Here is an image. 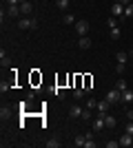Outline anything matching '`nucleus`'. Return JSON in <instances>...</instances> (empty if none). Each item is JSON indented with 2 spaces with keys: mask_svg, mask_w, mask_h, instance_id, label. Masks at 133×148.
I'll return each instance as SVG.
<instances>
[{
  "mask_svg": "<svg viewBox=\"0 0 133 148\" xmlns=\"http://www.w3.org/2000/svg\"><path fill=\"white\" fill-rule=\"evenodd\" d=\"M18 27L20 29H38V20L36 18H29V16H22V18L18 20Z\"/></svg>",
  "mask_w": 133,
  "mask_h": 148,
  "instance_id": "1",
  "label": "nucleus"
},
{
  "mask_svg": "<svg viewBox=\"0 0 133 148\" xmlns=\"http://www.w3.org/2000/svg\"><path fill=\"white\" fill-rule=\"evenodd\" d=\"M107 99H109V102H111V104H120V102H122V93L120 91H118V88H111V91H109L107 93Z\"/></svg>",
  "mask_w": 133,
  "mask_h": 148,
  "instance_id": "2",
  "label": "nucleus"
},
{
  "mask_svg": "<svg viewBox=\"0 0 133 148\" xmlns=\"http://www.w3.org/2000/svg\"><path fill=\"white\" fill-rule=\"evenodd\" d=\"M111 13H113V18L124 20V5H122V2H113V5H111Z\"/></svg>",
  "mask_w": 133,
  "mask_h": 148,
  "instance_id": "3",
  "label": "nucleus"
},
{
  "mask_svg": "<svg viewBox=\"0 0 133 148\" xmlns=\"http://www.w3.org/2000/svg\"><path fill=\"white\" fill-rule=\"evenodd\" d=\"M76 33L80 38L89 33V22H87V20H78V22H76Z\"/></svg>",
  "mask_w": 133,
  "mask_h": 148,
  "instance_id": "4",
  "label": "nucleus"
},
{
  "mask_svg": "<svg viewBox=\"0 0 133 148\" xmlns=\"http://www.w3.org/2000/svg\"><path fill=\"white\" fill-rule=\"evenodd\" d=\"M109 108H111V102H109L107 97H104V99H100V102H98V106H95V111L100 113V115H107V113H109Z\"/></svg>",
  "mask_w": 133,
  "mask_h": 148,
  "instance_id": "5",
  "label": "nucleus"
},
{
  "mask_svg": "<svg viewBox=\"0 0 133 148\" xmlns=\"http://www.w3.org/2000/svg\"><path fill=\"white\" fill-rule=\"evenodd\" d=\"M91 126H93V133H100V130L107 126V124H104V115H100V113H98V117L93 119V124H91Z\"/></svg>",
  "mask_w": 133,
  "mask_h": 148,
  "instance_id": "6",
  "label": "nucleus"
},
{
  "mask_svg": "<svg viewBox=\"0 0 133 148\" xmlns=\"http://www.w3.org/2000/svg\"><path fill=\"white\" fill-rule=\"evenodd\" d=\"M20 11H22V16H31L33 13V5L29 2V0H22V2H20Z\"/></svg>",
  "mask_w": 133,
  "mask_h": 148,
  "instance_id": "7",
  "label": "nucleus"
},
{
  "mask_svg": "<svg viewBox=\"0 0 133 148\" xmlns=\"http://www.w3.org/2000/svg\"><path fill=\"white\" fill-rule=\"evenodd\" d=\"M82 111H84L82 106H76V104H73V106L69 108V117H73V119H80V117H82Z\"/></svg>",
  "mask_w": 133,
  "mask_h": 148,
  "instance_id": "8",
  "label": "nucleus"
},
{
  "mask_svg": "<svg viewBox=\"0 0 133 148\" xmlns=\"http://www.w3.org/2000/svg\"><path fill=\"white\" fill-rule=\"evenodd\" d=\"M7 16H9V18H20V16H22V11H20V5H16V7H7Z\"/></svg>",
  "mask_w": 133,
  "mask_h": 148,
  "instance_id": "9",
  "label": "nucleus"
},
{
  "mask_svg": "<svg viewBox=\"0 0 133 148\" xmlns=\"http://www.w3.org/2000/svg\"><path fill=\"white\" fill-rule=\"evenodd\" d=\"M120 142V146H124V148H129V146H133V135H129V133H124V135L118 139Z\"/></svg>",
  "mask_w": 133,
  "mask_h": 148,
  "instance_id": "10",
  "label": "nucleus"
},
{
  "mask_svg": "<svg viewBox=\"0 0 133 148\" xmlns=\"http://www.w3.org/2000/svg\"><path fill=\"white\" fill-rule=\"evenodd\" d=\"M122 104H133V91L131 88H127V91H122Z\"/></svg>",
  "mask_w": 133,
  "mask_h": 148,
  "instance_id": "11",
  "label": "nucleus"
},
{
  "mask_svg": "<svg viewBox=\"0 0 133 148\" xmlns=\"http://www.w3.org/2000/svg\"><path fill=\"white\" fill-rule=\"evenodd\" d=\"M78 47H80V49H84V51L91 49V38H89V36H82L80 40H78Z\"/></svg>",
  "mask_w": 133,
  "mask_h": 148,
  "instance_id": "12",
  "label": "nucleus"
},
{
  "mask_svg": "<svg viewBox=\"0 0 133 148\" xmlns=\"http://www.w3.org/2000/svg\"><path fill=\"white\" fill-rule=\"evenodd\" d=\"M0 66H2V69H9V66H11V60L5 56V49L0 51Z\"/></svg>",
  "mask_w": 133,
  "mask_h": 148,
  "instance_id": "13",
  "label": "nucleus"
},
{
  "mask_svg": "<svg viewBox=\"0 0 133 148\" xmlns=\"http://www.w3.org/2000/svg\"><path fill=\"white\" fill-rule=\"evenodd\" d=\"M104 124H107V128H115V124H118V119L113 117V115H104Z\"/></svg>",
  "mask_w": 133,
  "mask_h": 148,
  "instance_id": "14",
  "label": "nucleus"
},
{
  "mask_svg": "<svg viewBox=\"0 0 133 148\" xmlns=\"http://www.w3.org/2000/svg\"><path fill=\"white\" fill-rule=\"evenodd\" d=\"M62 22H64V25H76L78 20H76L73 13H64V16H62Z\"/></svg>",
  "mask_w": 133,
  "mask_h": 148,
  "instance_id": "15",
  "label": "nucleus"
},
{
  "mask_svg": "<svg viewBox=\"0 0 133 148\" xmlns=\"http://www.w3.org/2000/svg\"><path fill=\"white\" fill-rule=\"evenodd\" d=\"M84 95H87V91H84L82 86H76V88H73V97H76V99H82Z\"/></svg>",
  "mask_w": 133,
  "mask_h": 148,
  "instance_id": "16",
  "label": "nucleus"
},
{
  "mask_svg": "<svg viewBox=\"0 0 133 148\" xmlns=\"http://www.w3.org/2000/svg\"><path fill=\"white\" fill-rule=\"evenodd\" d=\"M11 106H2V108H0V117L2 119H7V117H11Z\"/></svg>",
  "mask_w": 133,
  "mask_h": 148,
  "instance_id": "17",
  "label": "nucleus"
},
{
  "mask_svg": "<svg viewBox=\"0 0 133 148\" xmlns=\"http://www.w3.org/2000/svg\"><path fill=\"white\" fill-rule=\"evenodd\" d=\"M91 117H93V111H91V108H84L80 119H82V122H91Z\"/></svg>",
  "mask_w": 133,
  "mask_h": 148,
  "instance_id": "18",
  "label": "nucleus"
},
{
  "mask_svg": "<svg viewBox=\"0 0 133 148\" xmlns=\"http://www.w3.org/2000/svg\"><path fill=\"white\" fill-rule=\"evenodd\" d=\"M115 58H118V62L127 64V58H129V53H127V51H118V53H115Z\"/></svg>",
  "mask_w": 133,
  "mask_h": 148,
  "instance_id": "19",
  "label": "nucleus"
},
{
  "mask_svg": "<svg viewBox=\"0 0 133 148\" xmlns=\"http://www.w3.org/2000/svg\"><path fill=\"white\" fill-rule=\"evenodd\" d=\"M115 88H118V91H127V88H129V84H127V82H124V80H122V77H120V80H118V82H115Z\"/></svg>",
  "mask_w": 133,
  "mask_h": 148,
  "instance_id": "20",
  "label": "nucleus"
},
{
  "mask_svg": "<svg viewBox=\"0 0 133 148\" xmlns=\"http://www.w3.org/2000/svg\"><path fill=\"white\" fill-rule=\"evenodd\" d=\"M56 7L62 9V11H67V9H69V0H56Z\"/></svg>",
  "mask_w": 133,
  "mask_h": 148,
  "instance_id": "21",
  "label": "nucleus"
},
{
  "mask_svg": "<svg viewBox=\"0 0 133 148\" xmlns=\"http://www.w3.org/2000/svg\"><path fill=\"white\" fill-rule=\"evenodd\" d=\"M120 27H113V29H111V40H120Z\"/></svg>",
  "mask_w": 133,
  "mask_h": 148,
  "instance_id": "22",
  "label": "nucleus"
},
{
  "mask_svg": "<svg viewBox=\"0 0 133 148\" xmlns=\"http://www.w3.org/2000/svg\"><path fill=\"white\" fill-rule=\"evenodd\" d=\"M73 144H76V146H84V144H87V137L84 135H76V142Z\"/></svg>",
  "mask_w": 133,
  "mask_h": 148,
  "instance_id": "23",
  "label": "nucleus"
},
{
  "mask_svg": "<svg viewBox=\"0 0 133 148\" xmlns=\"http://www.w3.org/2000/svg\"><path fill=\"white\" fill-rule=\"evenodd\" d=\"M44 146H47V148H60V146H62V144L58 142V139H49V142L44 144Z\"/></svg>",
  "mask_w": 133,
  "mask_h": 148,
  "instance_id": "24",
  "label": "nucleus"
},
{
  "mask_svg": "<svg viewBox=\"0 0 133 148\" xmlns=\"http://www.w3.org/2000/svg\"><path fill=\"white\" fill-rule=\"evenodd\" d=\"M124 18H133V2L124 7Z\"/></svg>",
  "mask_w": 133,
  "mask_h": 148,
  "instance_id": "25",
  "label": "nucleus"
},
{
  "mask_svg": "<svg viewBox=\"0 0 133 148\" xmlns=\"http://www.w3.org/2000/svg\"><path fill=\"white\" fill-rule=\"evenodd\" d=\"M124 71H127V64H122V62H118V64H115V73H118V75H122Z\"/></svg>",
  "mask_w": 133,
  "mask_h": 148,
  "instance_id": "26",
  "label": "nucleus"
},
{
  "mask_svg": "<svg viewBox=\"0 0 133 148\" xmlns=\"http://www.w3.org/2000/svg\"><path fill=\"white\" fill-rule=\"evenodd\" d=\"M95 106H98V102H95L93 97H89V99H87V104H84V108H91V111H93Z\"/></svg>",
  "mask_w": 133,
  "mask_h": 148,
  "instance_id": "27",
  "label": "nucleus"
},
{
  "mask_svg": "<svg viewBox=\"0 0 133 148\" xmlns=\"http://www.w3.org/2000/svg\"><path fill=\"white\" fill-rule=\"evenodd\" d=\"M53 95H56L58 99H62V97H64V91H62L60 86H58V88H53Z\"/></svg>",
  "mask_w": 133,
  "mask_h": 148,
  "instance_id": "28",
  "label": "nucleus"
},
{
  "mask_svg": "<svg viewBox=\"0 0 133 148\" xmlns=\"http://www.w3.org/2000/svg\"><path fill=\"white\" fill-rule=\"evenodd\" d=\"M107 25H109V29H113V27H118V18H109V20H107Z\"/></svg>",
  "mask_w": 133,
  "mask_h": 148,
  "instance_id": "29",
  "label": "nucleus"
},
{
  "mask_svg": "<svg viewBox=\"0 0 133 148\" xmlns=\"http://www.w3.org/2000/svg\"><path fill=\"white\" fill-rule=\"evenodd\" d=\"M124 133H129V135H133V119H129V124H127V130Z\"/></svg>",
  "mask_w": 133,
  "mask_h": 148,
  "instance_id": "30",
  "label": "nucleus"
},
{
  "mask_svg": "<svg viewBox=\"0 0 133 148\" xmlns=\"http://www.w3.org/2000/svg\"><path fill=\"white\" fill-rule=\"evenodd\" d=\"M104 146H107V148H118L120 142H104Z\"/></svg>",
  "mask_w": 133,
  "mask_h": 148,
  "instance_id": "31",
  "label": "nucleus"
},
{
  "mask_svg": "<svg viewBox=\"0 0 133 148\" xmlns=\"http://www.w3.org/2000/svg\"><path fill=\"white\" fill-rule=\"evenodd\" d=\"M5 2H7V7H16V5H20L22 0H5Z\"/></svg>",
  "mask_w": 133,
  "mask_h": 148,
  "instance_id": "32",
  "label": "nucleus"
},
{
  "mask_svg": "<svg viewBox=\"0 0 133 148\" xmlns=\"http://www.w3.org/2000/svg\"><path fill=\"white\" fill-rule=\"evenodd\" d=\"M84 148H95V142H93V137H91V139H87V144H84Z\"/></svg>",
  "mask_w": 133,
  "mask_h": 148,
  "instance_id": "33",
  "label": "nucleus"
},
{
  "mask_svg": "<svg viewBox=\"0 0 133 148\" xmlns=\"http://www.w3.org/2000/svg\"><path fill=\"white\" fill-rule=\"evenodd\" d=\"M33 97H36V91H29V93H27V99H29V102H31Z\"/></svg>",
  "mask_w": 133,
  "mask_h": 148,
  "instance_id": "34",
  "label": "nucleus"
},
{
  "mask_svg": "<svg viewBox=\"0 0 133 148\" xmlns=\"http://www.w3.org/2000/svg\"><path fill=\"white\" fill-rule=\"evenodd\" d=\"M127 119H133V108H127Z\"/></svg>",
  "mask_w": 133,
  "mask_h": 148,
  "instance_id": "35",
  "label": "nucleus"
},
{
  "mask_svg": "<svg viewBox=\"0 0 133 148\" xmlns=\"http://www.w3.org/2000/svg\"><path fill=\"white\" fill-rule=\"evenodd\" d=\"M118 2H122L124 7H127V5H131V0H118Z\"/></svg>",
  "mask_w": 133,
  "mask_h": 148,
  "instance_id": "36",
  "label": "nucleus"
},
{
  "mask_svg": "<svg viewBox=\"0 0 133 148\" xmlns=\"http://www.w3.org/2000/svg\"><path fill=\"white\" fill-rule=\"evenodd\" d=\"M129 56H133V44H131V53H129Z\"/></svg>",
  "mask_w": 133,
  "mask_h": 148,
  "instance_id": "37",
  "label": "nucleus"
}]
</instances>
